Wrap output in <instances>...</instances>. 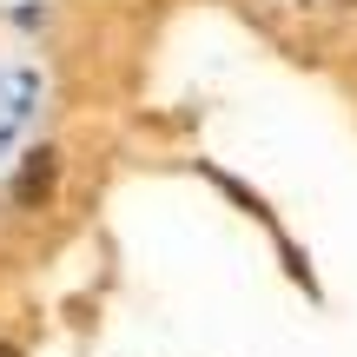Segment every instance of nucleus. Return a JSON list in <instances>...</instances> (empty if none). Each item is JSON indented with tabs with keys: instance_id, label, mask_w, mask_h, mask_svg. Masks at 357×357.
<instances>
[{
	"instance_id": "f257e3e1",
	"label": "nucleus",
	"mask_w": 357,
	"mask_h": 357,
	"mask_svg": "<svg viewBox=\"0 0 357 357\" xmlns=\"http://www.w3.org/2000/svg\"><path fill=\"white\" fill-rule=\"evenodd\" d=\"M0 357H20V351H7V344H0Z\"/></svg>"
}]
</instances>
